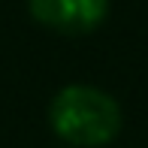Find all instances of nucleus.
Segmentation results:
<instances>
[{
  "instance_id": "f257e3e1",
  "label": "nucleus",
  "mask_w": 148,
  "mask_h": 148,
  "mask_svg": "<svg viewBox=\"0 0 148 148\" xmlns=\"http://www.w3.org/2000/svg\"><path fill=\"white\" fill-rule=\"evenodd\" d=\"M49 127L66 148H103L118 139L124 112L109 91L88 82H73L51 97Z\"/></svg>"
},
{
  "instance_id": "f03ea898",
  "label": "nucleus",
  "mask_w": 148,
  "mask_h": 148,
  "mask_svg": "<svg viewBox=\"0 0 148 148\" xmlns=\"http://www.w3.org/2000/svg\"><path fill=\"white\" fill-rule=\"evenodd\" d=\"M30 18L60 36H85L103 27L109 18V0H27Z\"/></svg>"
}]
</instances>
